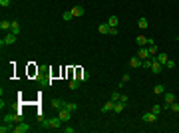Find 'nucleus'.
Wrapping results in <instances>:
<instances>
[{"label":"nucleus","instance_id":"f257e3e1","mask_svg":"<svg viewBox=\"0 0 179 133\" xmlns=\"http://www.w3.org/2000/svg\"><path fill=\"white\" fill-rule=\"evenodd\" d=\"M40 123H42V125H44L46 129H58V127H60V125H62V119H60V117H52V119H44V117H40Z\"/></svg>","mask_w":179,"mask_h":133},{"label":"nucleus","instance_id":"f03ea898","mask_svg":"<svg viewBox=\"0 0 179 133\" xmlns=\"http://www.w3.org/2000/svg\"><path fill=\"white\" fill-rule=\"evenodd\" d=\"M24 119L22 111H16V113H6L4 115V123H20Z\"/></svg>","mask_w":179,"mask_h":133},{"label":"nucleus","instance_id":"7ed1b4c3","mask_svg":"<svg viewBox=\"0 0 179 133\" xmlns=\"http://www.w3.org/2000/svg\"><path fill=\"white\" fill-rule=\"evenodd\" d=\"M161 72H163V64H161V62H157V58L155 56H151V74H161Z\"/></svg>","mask_w":179,"mask_h":133},{"label":"nucleus","instance_id":"20e7f679","mask_svg":"<svg viewBox=\"0 0 179 133\" xmlns=\"http://www.w3.org/2000/svg\"><path fill=\"white\" fill-rule=\"evenodd\" d=\"M14 42H16V34L8 32V34H4V38L0 40V46H12Z\"/></svg>","mask_w":179,"mask_h":133},{"label":"nucleus","instance_id":"39448f33","mask_svg":"<svg viewBox=\"0 0 179 133\" xmlns=\"http://www.w3.org/2000/svg\"><path fill=\"white\" fill-rule=\"evenodd\" d=\"M30 129H32V127H30V123H26V121L22 119V121H20L16 127H14V133H28Z\"/></svg>","mask_w":179,"mask_h":133},{"label":"nucleus","instance_id":"423d86ee","mask_svg":"<svg viewBox=\"0 0 179 133\" xmlns=\"http://www.w3.org/2000/svg\"><path fill=\"white\" fill-rule=\"evenodd\" d=\"M58 117H60L62 121H70V117H72V111L68 109V107H60V109H58Z\"/></svg>","mask_w":179,"mask_h":133},{"label":"nucleus","instance_id":"0eeeda50","mask_svg":"<svg viewBox=\"0 0 179 133\" xmlns=\"http://www.w3.org/2000/svg\"><path fill=\"white\" fill-rule=\"evenodd\" d=\"M173 101H175V93H171V91H167V93H165V103L161 105V107H163V111H167V109H169V105H171Z\"/></svg>","mask_w":179,"mask_h":133},{"label":"nucleus","instance_id":"6e6552de","mask_svg":"<svg viewBox=\"0 0 179 133\" xmlns=\"http://www.w3.org/2000/svg\"><path fill=\"white\" fill-rule=\"evenodd\" d=\"M135 44L137 46H151V44H155L151 38H145V36H137L135 38Z\"/></svg>","mask_w":179,"mask_h":133},{"label":"nucleus","instance_id":"1a4fd4ad","mask_svg":"<svg viewBox=\"0 0 179 133\" xmlns=\"http://www.w3.org/2000/svg\"><path fill=\"white\" fill-rule=\"evenodd\" d=\"M125 105H127V101H115V103H113V111H115V113H122V111H125Z\"/></svg>","mask_w":179,"mask_h":133},{"label":"nucleus","instance_id":"9d476101","mask_svg":"<svg viewBox=\"0 0 179 133\" xmlns=\"http://www.w3.org/2000/svg\"><path fill=\"white\" fill-rule=\"evenodd\" d=\"M141 119H143L145 123H153V121H157V115L149 111V113H143V115H141Z\"/></svg>","mask_w":179,"mask_h":133},{"label":"nucleus","instance_id":"9b49d317","mask_svg":"<svg viewBox=\"0 0 179 133\" xmlns=\"http://www.w3.org/2000/svg\"><path fill=\"white\" fill-rule=\"evenodd\" d=\"M137 56H139L141 60H149V58H151V52H149V48H139Z\"/></svg>","mask_w":179,"mask_h":133},{"label":"nucleus","instance_id":"f8f14e48","mask_svg":"<svg viewBox=\"0 0 179 133\" xmlns=\"http://www.w3.org/2000/svg\"><path fill=\"white\" fill-rule=\"evenodd\" d=\"M10 28H12V20H2L0 22V30L2 32H10Z\"/></svg>","mask_w":179,"mask_h":133},{"label":"nucleus","instance_id":"ddd939ff","mask_svg":"<svg viewBox=\"0 0 179 133\" xmlns=\"http://www.w3.org/2000/svg\"><path fill=\"white\" fill-rule=\"evenodd\" d=\"M141 62H143V60H141L139 56H134V58L129 60V66L131 68H141Z\"/></svg>","mask_w":179,"mask_h":133},{"label":"nucleus","instance_id":"4468645a","mask_svg":"<svg viewBox=\"0 0 179 133\" xmlns=\"http://www.w3.org/2000/svg\"><path fill=\"white\" fill-rule=\"evenodd\" d=\"M72 14H74V18H76V16H84V6L76 4V6L72 8Z\"/></svg>","mask_w":179,"mask_h":133},{"label":"nucleus","instance_id":"2eb2a0df","mask_svg":"<svg viewBox=\"0 0 179 133\" xmlns=\"http://www.w3.org/2000/svg\"><path fill=\"white\" fill-rule=\"evenodd\" d=\"M117 24H120V18H117V16H110V18H108V26H110V28H117Z\"/></svg>","mask_w":179,"mask_h":133},{"label":"nucleus","instance_id":"dca6fc26","mask_svg":"<svg viewBox=\"0 0 179 133\" xmlns=\"http://www.w3.org/2000/svg\"><path fill=\"white\" fill-rule=\"evenodd\" d=\"M80 84H82V79H80V78H74V79H70L68 88H70V89H78V88H80Z\"/></svg>","mask_w":179,"mask_h":133},{"label":"nucleus","instance_id":"f3484780","mask_svg":"<svg viewBox=\"0 0 179 133\" xmlns=\"http://www.w3.org/2000/svg\"><path fill=\"white\" fill-rule=\"evenodd\" d=\"M155 58H157V62H161L163 66H165V62L169 60V56L165 54V52H161V54H155Z\"/></svg>","mask_w":179,"mask_h":133},{"label":"nucleus","instance_id":"a211bd4d","mask_svg":"<svg viewBox=\"0 0 179 133\" xmlns=\"http://www.w3.org/2000/svg\"><path fill=\"white\" fill-rule=\"evenodd\" d=\"M10 32H12V34H16V36L20 34V24L16 22V20H12V28H10Z\"/></svg>","mask_w":179,"mask_h":133},{"label":"nucleus","instance_id":"6ab92c4d","mask_svg":"<svg viewBox=\"0 0 179 133\" xmlns=\"http://www.w3.org/2000/svg\"><path fill=\"white\" fill-rule=\"evenodd\" d=\"M163 91H165V86H163V84H157L155 88H153V93H155V95H161Z\"/></svg>","mask_w":179,"mask_h":133},{"label":"nucleus","instance_id":"aec40b11","mask_svg":"<svg viewBox=\"0 0 179 133\" xmlns=\"http://www.w3.org/2000/svg\"><path fill=\"white\" fill-rule=\"evenodd\" d=\"M64 103H66V101H62V100H52V107L58 111L60 107H64Z\"/></svg>","mask_w":179,"mask_h":133},{"label":"nucleus","instance_id":"412c9836","mask_svg":"<svg viewBox=\"0 0 179 133\" xmlns=\"http://www.w3.org/2000/svg\"><path fill=\"white\" fill-rule=\"evenodd\" d=\"M8 131H14V127H10V123H4V121H2V127H0V133H8Z\"/></svg>","mask_w":179,"mask_h":133},{"label":"nucleus","instance_id":"4be33fe9","mask_svg":"<svg viewBox=\"0 0 179 133\" xmlns=\"http://www.w3.org/2000/svg\"><path fill=\"white\" fill-rule=\"evenodd\" d=\"M72 18H74V14H72V10H66L64 14H62V20H64V22H70Z\"/></svg>","mask_w":179,"mask_h":133},{"label":"nucleus","instance_id":"5701e85b","mask_svg":"<svg viewBox=\"0 0 179 133\" xmlns=\"http://www.w3.org/2000/svg\"><path fill=\"white\" fill-rule=\"evenodd\" d=\"M64 107H68L70 111H76V109H78V103H74V101H66Z\"/></svg>","mask_w":179,"mask_h":133},{"label":"nucleus","instance_id":"b1692460","mask_svg":"<svg viewBox=\"0 0 179 133\" xmlns=\"http://www.w3.org/2000/svg\"><path fill=\"white\" fill-rule=\"evenodd\" d=\"M137 26H139L141 30H145V28H147V18H143V16H141V18L137 20Z\"/></svg>","mask_w":179,"mask_h":133},{"label":"nucleus","instance_id":"393cba45","mask_svg":"<svg viewBox=\"0 0 179 133\" xmlns=\"http://www.w3.org/2000/svg\"><path fill=\"white\" fill-rule=\"evenodd\" d=\"M101 111H113V101L110 100L108 103H103V107H101Z\"/></svg>","mask_w":179,"mask_h":133},{"label":"nucleus","instance_id":"a878e982","mask_svg":"<svg viewBox=\"0 0 179 133\" xmlns=\"http://www.w3.org/2000/svg\"><path fill=\"white\" fill-rule=\"evenodd\" d=\"M98 30H100V34H108V32H110V26H108V22H106V24H100V28H98Z\"/></svg>","mask_w":179,"mask_h":133},{"label":"nucleus","instance_id":"bb28decb","mask_svg":"<svg viewBox=\"0 0 179 133\" xmlns=\"http://www.w3.org/2000/svg\"><path fill=\"white\" fill-rule=\"evenodd\" d=\"M161 111H163V107H161V105H159V103H155V105H153V107H151V113H155V115H159V113H161Z\"/></svg>","mask_w":179,"mask_h":133},{"label":"nucleus","instance_id":"cd10ccee","mask_svg":"<svg viewBox=\"0 0 179 133\" xmlns=\"http://www.w3.org/2000/svg\"><path fill=\"white\" fill-rule=\"evenodd\" d=\"M110 100H112L113 103H115V101H120V100H122V95H120V93H117V91H113L112 95H110Z\"/></svg>","mask_w":179,"mask_h":133},{"label":"nucleus","instance_id":"c85d7f7f","mask_svg":"<svg viewBox=\"0 0 179 133\" xmlns=\"http://www.w3.org/2000/svg\"><path fill=\"white\" fill-rule=\"evenodd\" d=\"M80 79H82V81H88V79H90V72H88V70H84V72H82Z\"/></svg>","mask_w":179,"mask_h":133},{"label":"nucleus","instance_id":"c756f323","mask_svg":"<svg viewBox=\"0 0 179 133\" xmlns=\"http://www.w3.org/2000/svg\"><path fill=\"white\" fill-rule=\"evenodd\" d=\"M141 68H145V70H151V58H149V60H143V62H141Z\"/></svg>","mask_w":179,"mask_h":133},{"label":"nucleus","instance_id":"7c9ffc66","mask_svg":"<svg viewBox=\"0 0 179 133\" xmlns=\"http://www.w3.org/2000/svg\"><path fill=\"white\" fill-rule=\"evenodd\" d=\"M165 68L173 70V68H175V62H173V60H167V62H165Z\"/></svg>","mask_w":179,"mask_h":133},{"label":"nucleus","instance_id":"2f4dec72","mask_svg":"<svg viewBox=\"0 0 179 133\" xmlns=\"http://www.w3.org/2000/svg\"><path fill=\"white\" fill-rule=\"evenodd\" d=\"M64 133H76V127H62Z\"/></svg>","mask_w":179,"mask_h":133},{"label":"nucleus","instance_id":"473e14b6","mask_svg":"<svg viewBox=\"0 0 179 133\" xmlns=\"http://www.w3.org/2000/svg\"><path fill=\"white\" fill-rule=\"evenodd\" d=\"M0 6H2V8H8V6H10V0H0Z\"/></svg>","mask_w":179,"mask_h":133},{"label":"nucleus","instance_id":"72a5a7b5","mask_svg":"<svg viewBox=\"0 0 179 133\" xmlns=\"http://www.w3.org/2000/svg\"><path fill=\"white\" fill-rule=\"evenodd\" d=\"M169 109H171V111H179V103H175V101H173V103L169 105Z\"/></svg>","mask_w":179,"mask_h":133},{"label":"nucleus","instance_id":"f704fd0d","mask_svg":"<svg viewBox=\"0 0 179 133\" xmlns=\"http://www.w3.org/2000/svg\"><path fill=\"white\" fill-rule=\"evenodd\" d=\"M149 52H151V56H155V54H157V46L151 44V46H149Z\"/></svg>","mask_w":179,"mask_h":133},{"label":"nucleus","instance_id":"c9c22d12","mask_svg":"<svg viewBox=\"0 0 179 133\" xmlns=\"http://www.w3.org/2000/svg\"><path fill=\"white\" fill-rule=\"evenodd\" d=\"M129 81V74H123L122 76V84H127Z\"/></svg>","mask_w":179,"mask_h":133},{"label":"nucleus","instance_id":"e433bc0d","mask_svg":"<svg viewBox=\"0 0 179 133\" xmlns=\"http://www.w3.org/2000/svg\"><path fill=\"white\" fill-rule=\"evenodd\" d=\"M108 34H112V36H117V28H110V32Z\"/></svg>","mask_w":179,"mask_h":133},{"label":"nucleus","instance_id":"4c0bfd02","mask_svg":"<svg viewBox=\"0 0 179 133\" xmlns=\"http://www.w3.org/2000/svg\"><path fill=\"white\" fill-rule=\"evenodd\" d=\"M177 42H179V38H177Z\"/></svg>","mask_w":179,"mask_h":133}]
</instances>
